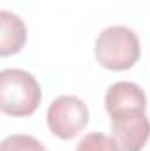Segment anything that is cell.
Segmentation results:
<instances>
[{
	"mask_svg": "<svg viewBox=\"0 0 150 151\" xmlns=\"http://www.w3.org/2000/svg\"><path fill=\"white\" fill-rule=\"evenodd\" d=\"M42 91L37 79L23 69L0 72V109L7 116L25 118L39 109Z\"/></svg>",
	"mask_w": 150,
	"mask_h": 151,
	"instance_id": "6da1fadb",
	"label": "cell"
},
{
	"mask_svg": "<svg viewBox=\"0 0 150 151\" xmlns=\"http://www.w3.org/2000/svg\"><path fill=\"white\" fill-rule=\"evenodd\" d=\"M95 60L101 67L122 72L136 65L140 60L141 46L133 28L113 25L104 28L95 39Z\"/></svg>",
	"mask_w": 150,
	"mask_h": 151,
	"instance_id": "7a4b0ae2",
	"label": "cell"
},
{
	"mask_svg": "<svg viewBox=\"0 0 150 151\" xmlns=\"http://www.w3.org/2000/svg\"><path fill=\"white\" fill-rule=\"evenodd\" d=\"M145 107L127 106L110 111L111 137L118 151H141L150 139V119Z\"/></svg>",
	"mask_w": 150,
	"mask_h": 151,
	"instance_id": "3957f363",
	"label": "cell"
},
{
	"mask_svg": "<svg viewBox=\"0 0 150 151\" xmlns=\"http://www.w3.org/2000/svg\"><path fill=\"white\" fill-rule=\"evenodd\" d=\"M88 118L90 114L87 104L74 95H62L55 99L46 113L50 132L62 141L74 139L88 125Z\"/></svg>",
	"mask_w": 150,
	"mask_h": 151,
	"instance_id": "277c9868",
	"label": "cell"
},
{
	"mask_svg": "<svg viewBox=\"0 0 150 151\" xmlns=\"http://www.w3.org/2000/svg\"><path fill=\"white\" fill-rule=\"evenodd\" d=\"M0 27V56H11L20 53L27 42V27L23 19L11 11H2Z\"/></svg>",
	"mask_w": 150,
	"mask_h": 151,
	"instance_id": "5b68a950",
	"label": "cell"
},
{
	"mask_svg": "<svg viewBox=\"0 0 150 151\" xmlns=\"http://www.w3.org/2000/svg\"><path fill=\"white\" fill-rule=\"evenodd\" d=\"M76 151H118V146L113 137L106 135V134L94 132V134L85 135L78 142Z\"/></svg>",
	"mask_w": 150,
	"mask_h": 151,
	"instance_id": "8992f818",
	"label": "cell"
},
{
	"mask_svg": "<svg viewBox=\"0 0 150 151\" xmlns=\"http://www.w3.org/2000/svg\"><path fill=\"white\" fill-rule=\"evenodd\" d=\"M0 151H48L36 137L32 135H9L2 141Z\"/></svg>",
	"mask_w": 150,
	"mask_h": 151,
	"instance_id": "52a82bcc",
	"label": "cell"
}]
</instances>
